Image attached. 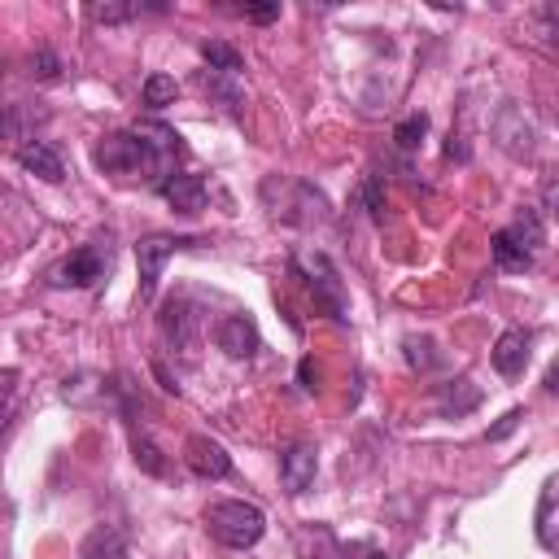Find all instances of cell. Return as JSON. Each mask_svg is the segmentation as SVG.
Masks as SVG:
<instances>
[{
	"label": "cell",
	"instance_id": "1",
	"mask_svg": "<svg viewBox=\"0 0 559 559\" xmlns=\"http://www.w3.org/2000/svg\"><path fill=\"white\" fill-rule=\"evenodd\" d=\"M183 144L170 127L162 122H144L135 131H109L96 140L92 162L114 175L118 183H162L166 175H175Z\"/></svg>",
	"mask_w": 559,
	"mask_h": 559
},
{
	"label": "cell",
	"instance_id": "2",
	"mask_svg": "<svg viewBox=\"0 0 559 559\" xmlns=\"http://www.w3.org/2000/svg\"><path fill=\"white\" fill-rule=\"evenodd\" d=\"M205 528L214 542L231 546V550H249L262 542L266 533V515L253 507V502H240V498H227V502H214L205 511Z\"/></svg>",
	"mask_w": 559,
	"mask_h": 559
},
{
	"label": "cell",
	"instance_id": "3",
	"mask_svg": "<svg viewBox=\"0 0 559 559\" xmlns=\"http://www.w3.org/2000/svg\"><path fill=\"white\" fill-rule=\"evenodd\" d=\"M293 271L310 288L314 306H323L336 323H345V310L349 306H345V284H341V271L332 266V258L319 253V249H306V253H293Z\"/></svg>",
	"mask_w": 559,
	"mask_h": 559
},
{
	"label": "cell",
	"instance_id": "4",
	"mask_svg": "<svg viewBox=\"0 0 559 559\" xmlns=\"http://www.w3.org/2000/svg\"><path fill=\"white\" fill-rule=\"evenodd\" d=\"M205 240L201 236H175V231H148L135 240V266H140V301H153L157 297V280H162V266L183 253V249H201Z\"/></svg>",
	"mask_w": 559,
	"mask_h": 559
},
{
	"label": "cell",
	"instance_id": "5",
	"mask_svg": "<svg viewBox=\"0 0 559 559\" xmlns=\"http://www.w3.org/2000/svg\"><path fill=\"white\" fill-rule=\"evenodd\" d=\"M105 271H109V245L105 249L100 245H79L74 253H66L48 271V280L61 284V288H92L96 280H105Z\"/></svg>",
	"mask_w": 559,
	"mask_h": 559
},
{
	"label": "cell",
	"instance_id": "6",
	"mask_svg": "<svg viewBox=\"0 0 559 559\" xmlns=\"http://www.w3.org/2000/svg\"><path fill=\"white\" fill-rule=\"evenodd\" d=\"M183 463H188V472L201 476V480H223V476H231V454H227L214 437H205V432H197V437L183 441Z\"/></svg>",
	"mask_w": 559,
	"mask_h": 559
},
{
	"label": "cell",
	"instance_id": "7",
	"mask_svg": "<svg viewBox=\"0 0 559 559\" xmlns=\"http://www.w3.org/2000/svg\"><path fill=\"white\" fill-rule=\"evenodd\" d=\"M214 341H218V349H223L227 358H253L258 345H262L258 323H253L249 314H223V319L214 323Z\"/></svg>",
	"mask_w": 559,
	"mask_h": 559
},
{
	"label": "cell",
	"instance_id": "8",
	"mask_svg": "<svg viewBox=\"0 0 559 559\" xmlns=\"http://www.w3.org/2000/svg\"><path fill=\"white\" fill-rule=\"evenodd\" d=\"M528 349H533V336H528L524 328H507V332L493 341L489 362H493L498 376L515 380V376H524V367H528Z\"/></svg>",
	"mask_w": 559,
	"mask_h": 559
},
{
	"label": "cell",
	"instance_id": "9",
	"mask_svg": "<svg viewBox=\"0 0 559 559\" xmlns=\"http://www.w3.org/2000/svg\"><path fill=\"white\" fill-rule=\"evenodd\" d=\"M314 472H319V454H314V445L297 441V445H288V450L280 454V485H284L293 498L306 493V489L314 485Z\"/></svg>",
	"mask_w": 559,
	"mask_h": 559
},
{
	"label": "cell",
	"instance_id": "10",
	"mask_svg": "<svg viewBox=\"0 0 559 559\" xmlns=\"http://www.w3.org/2000/svg\"><path fill=\"white\" fill-rule=\"evenodd\" d=\"M157 192H162L179 214H201V210H205V201H210L205 179H201V175H188V170L166 175V179L157 183Z\"/></svg>",
	"mask_w": 559,
	"mask_h": 559
},
{
	"label": "cell",
	"instance_id": "11",
	"mask_svg": "<svg viewBox=\"0 0 559 559\" xmlns=\"http://www.w3.org/2000/svg\"><path fill=\"white\" fill-rule=\"evenodd\" d=\"M17 166H22L26 175L44 179V183H61V179H66V162H61V153H57L48 140L22 144V148H17Z\"/></svg>",
	"mask_w": 559,
	"mask_h": 559
},
{
	"label": "cell",
	"instance_id": "12",
	"mask_svg": "<svg viewBox=\"0 0 559 559\" xmlns=\"http://www.w3.org/2000/svg\"><path fill=\"white\" fill-rule=\"evenodd\" d=\"M79 559H127V537L118 524H96L83 546H79Z\"/></svg>",
	"mask_w": 559,
	"mask_h": 559
},
{
	"label": "cell",
	"instance_id": "13",
	"mask_svg": "<svg viewBox=\"0 0 559 559\" xmlns=\"http://www.w3.org/2000/svg\"><path fill=\"white\" fill-rule=\"evenodd\" d=\"M555 498H559V476H546L542 480V493H537V546L542 550H555L559 546V533H555Z\"/></svg>",
	"mask_w": 559,
	"mask_h": 559
},
{
	"label": "cell",
	"instance_id": "14",
	"mask_svg": "<svg viewBox=\"0 0 559 559\" xmlns=\"http://www.w3.org/2000/svg\"><path fill=\"white\" fill-rule=\"evenodd\" d=\"M489 249H493V262L502 266V271H528L533 266V253L502 227V231H493V240H489Z\"/></svg>",
	"mask_w": 559,
	"mask_h": 559
},
{
	"label": "cell",
	"instance_id": "15",
	"mask_svg": "<svg viewBox=\"0 0 559 559\" xmlns=\"http://www.w3.org/2000/svg\"><path fill=\"white\" fill-rule=\"evenodd\" d=\"M507 231H511V236H515V240H520V245H524L528 253H537V249H542V240H546V227H542L537 210H528V205H524V210L515 214V223H511Z\"/></svg>",
	"mask_w": 559,
	"mask_h": 559
},
{
	"label": "cell",
	"instance_id": "16",
	"mask_svg": "<svg viewBox=\"0 0 559 559\" xmlns=\"http://www.w3.org/2000/svg\"><path fill=\"white\" fill-rule=\"evenodd\" d=\"M480 402V389L472 384V380H450L445 389H441V411L445 415H463V411H472Z\"/></svg>",
	"mask_w": 559,
	"mask_h": 559
},
{
	"label": "cell",
	"instance_id": "17",
	"mask_svg": "<svg viewBox=\"0 0 559 559\" xmlns=\"http://www.w3.org/2000/svg\"><path fill=\"white\" fill-rule=\"evenodd\" d=\"M201 57H205V66H210L214 74H240V70H245L240 52H236V48H227V44H218V39L201 44Z\"/></svg>",
	"mask_w": 559,
	"mask_h": 559
},
{
	"label": "cell",
	"instance_id": "18",
	"mask_svg": "<svg viewBox=\"0 0 559 559\" xmlns=\"http://www.w3.org/2000/svg\"><path fill=\"white\" fill-rule=\"evenodd\" d=\"M179 96V83L170 79V74H148L144 79V105L148 109H162V105H170Z\"/></svg>",
	"mask_w": 559,
	"mask_h": 559
},
{
	"label": "cell",
	"instance_id": "19",
	"mask_svg": "<svg viewBox=\"0 0 559 559\" xmlns=\"http://www.w3.org/2000/svg\"><path fill=\"white\" fill-rule=\"evenodd\" d=\"M61 397L66 402H100L105 397V380L100 376H74V380H66Z\"/></svg>",
	"mask_w": 559,
	"mask_h": 559
},
{
	"label": "cell",
	"instance_id": "20",
	"mask_svg": "<svg viewBox=\"0 0 559 559\" xmlns=\"http://www.w3.org/2000/svg\"><path fill=\"white\" fill-rule=\"evenodd\" d=\"M424 131H428V118H424V114H411V118H402V122L393 127V144H397L402 153H411V148H419Z\"/></svg>",
	"mask_w": 559,
	"mask_h": 559
},
{
	"label": "cell",
	"instance_id": "21",
	"mask_svg": "<svg viewBox=\"0 0 559 559\" xmlns=\"http://www.w3.org/2000/svg\"><path fill=\"white\" fill-rule=\"evenodd\" d=\"M188 328H192L188 306H183V301H166V310H162V332L175 336V341L183 345V341H188Z\"/></svg>",
	"mask_w": 559,
	"mask_h": 559
},
{
	"label": "cell",
	"instance_id": "22",
	"mask_svg": "<svg viewBox=\"0 0 559 559\" xmlns=\"http://www.w3.org/2000/svg\"><path fill=\"white\" fill-rule=\"evenodd\" d=\"M131 454H135V463H140V472H148V476H162L166 472V463H162V454H157V445L148 441V437H131Z\"/></svg>",
	"mask_w": 559,
	"mask_h": 559
},
{
	"label": "cell",
	"instance_id": "23",
	"mask_svg": "<svg viewBox=\"0 0 559 559\" xmlns=\"http://www.w3.org/2000/svg\"><path fill=\"white\" fill-rule=\"evenodd\" d=\"M17 380H22V376H17L13 367H4V371H0V432H4V428H9V419H13V397H17Z\"/></svg>",
	"mask_w": 559,
	"mask_h": 559
},
{
	"label": "cell",
	"instance_id": "24",
	"mask_svg": "<svg viewBox=\"0 0 559 559\" xmlns=\"http://www.w3.org/2000/svg\"><path fill=\"white\" fill-rule=\"evenodd\" d=\"M135 13H140L135 4H92V9H87L92 22H127V17H135Z\"/></svg>",
	"mask_w": 559,
	"mask_h": 559
},
{
	"label": "cell",
	"instance_id": "25",
	"mask_svg": "<svg viewBox=\"0 0 559 559\" xmlns=\"http://www.w3.org/2000/svg\"><path fill=\"white\" fill-rule=\"evenodd\" d=\"M362 197H367V214L380 223V218H384V192H380V175H376V170L367 175V183H362Z\"/></svg>",
	"mask_w": 559,
	"mask_h": 559
},
{
	"label": "cell",
	"instance_id": "26",
	"mask_svg": "<svg viewBox=\"0 0 559 559\" xmlns=\"http://www.w3.org/2000/svg\"><path fill=\"white\" fill-rule=\"evenodd\" d=\"M520 419H524V411L515 406V411H507V415H502V424H498V428H489L485 437H489V441H502L507 432H515V424H520Z\"/></svg>",
	"mask_w": 559,
	"mask_h": 559
},
{
	"label": "cell",
	"instance_id": "27",
	"mask_svg": "<svg viewBox=\"0 0 559 559\" xmlns=\"http://www.w3.org/2000/svg\"><path fill=\"white\" fill-rule=\"evenodd\" d=\"M240 13H245L249 22H275V17H280V4H245Z\"/></svg>",
	"mask_w": 559,
	"mask_h": 559
},
{
	"label": "cell",
	"instance_id": "28",
	"mask_svg": "<svg viewBox=\"0 0 559 559\" xmlns=\"http://www.w3.org/2000/svg\"><path fill=\"white\" fill-rule=\"evenodd\" d=\"M297 376H301V389H306V393H314V389H319V367H314L310 358H301V367H297Z\"/></svg>",
	"mask_w": 559,
	"mask_h": 559
},
{
	"label": "cell",
	"instance_id": "29",
	"mask_svg": "<svg viewBox=\"0 0 559 559\" xmlns=\"http://www.w3.org/2000/svg\"><path fill=\"white\" fill-rule=\"evenodd\" d=\"M13 131V118H9V105H0V135H9Z\"/></svg>",
	"mask_w": 559,
	"mask_h": 559
},
{
	"label": "cell",
	"instance_id": "30",
	"mask_svg": "<svg viewBox=\"0 0 559 559\" xmlns=\"http://www.w3.org/2000/svg\"><path fill=\"white\" fill-rule=\"evenodd\" d=\"M367 559H384V555H380V550H371V555H367Z\"/></svg>",
	"mask_w": 559,
	"mask_h": 559
}]
</instances>
